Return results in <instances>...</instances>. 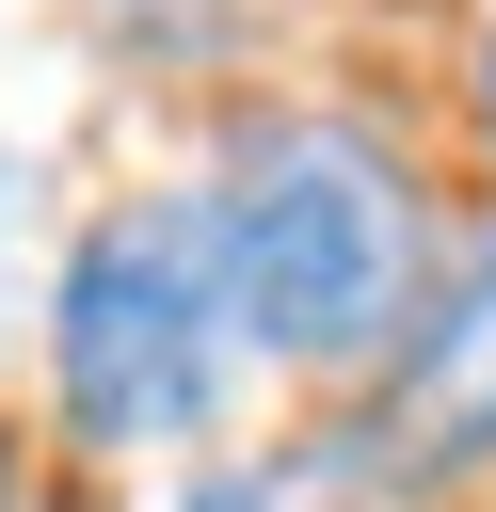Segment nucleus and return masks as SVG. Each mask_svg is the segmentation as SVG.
<instances>
[{
    "label": "nucleus",
    "mask_w": 496,
    "mask_h": 512,
    "mask_svg": "<svg viewBox=\"0 0 496 512\" xmlns=\"http://www.w3.org/2000/svg\"><path fill=\"white\" fill-rule=\"evenodd\" d=\"M320 432H336V464H352L368 512H448V496L496 480V224L448 240L416 336H400Z\"/></svg>",
    "instance_id": "obj_3"
},
{
    "label": "nucleus",
    "mask_w": 496,
    "mask_h": 512,
    "mask_svg": "<svg viewBox=\"0 0 496 512\" xmlns=\"http://www.w3.org/2000/svg\"><path fill=\"white\" fill-rule=\"evenodd\" d=\"M0 512H64V480H48V432H16V416H0Z\"/></svg>",
    "instance_id": "obj_7"
},
{
    "label": "nucleus",
    "mask_w": 496,
    "mask_h": 512,
    "mask_svg": "<svg viewBox=\"0 0 496 512\" xmlns=\"http://www.w3.org/2000/svg\"><path fill=\"white\" fill-rule=\"evenodd\" d=\"M464 144H480V176H496V0H480V32H464Z\"/></svg>",
    "instance_id": "obj_6"
},
{
    "label": "nucleus",
    "mask_w": 496,
    "mask_h": 512,
    "mask_svg": "<svg viewBox=\"0 0 496 512\" xmlns=\"http://www.w3.org/2000/svg\"><path fill=\"white\" fill-rule=\"evenodd\" d=\"M240 400H256V352H240V304H224L208 192L144 176V192L80 208L64 256H48V304H32L48 464H176V448L208 464V448H240Z\"/></svg>",
    "instance_id": "obj_2"
},
{
    "label": "nucleus",
    "mask_w": 496,
    "mask_h": 512,
    "mask_svg": "<svg viewBox=\"0 0 496 512\" xmlns=\"http://www.w3.org/2000/svg\"><path fill=\"white\" fill-rule=\"evenodd\" d=\"M192 192H208V240H224V304H240L256 384H288L320 416L416 336L448 240H464L448 192H432V160L384 112H336V96L224 112V144H208Z\"/></svg>",
    "instance_id": "obj_1"
},
{
    "label": "nucleus",
    "mask_w": 496,
    "mask_h": 512,
    "mask_svg": "<svg viewBox=\"0 0 496 512\" xmlns=\"http://www.w3.org/2000/svg\"><path fill=\"white\" fill-rule=\"evenodd\" d=\"M48 256H64V208H48V144H32V128H0V352H32Z\"/></svg>",
    "instance_id": "obj_5"
},
{
    "label": "nucleus",
    "mask_w": 496,
    "mask_h": 512,
    "mask_svg": "<svg viewBox=\"0 0 496 512\" xmlns=\"http://www.w3.org/2000/svg\"><path fill=\"white\" fill-rule=\"evenodd\" d=\"M160 512H368V496H352L336 432H256V448H208Z\"/></svg>",
    "instance_id": "obj_4"
}]
</instances>
